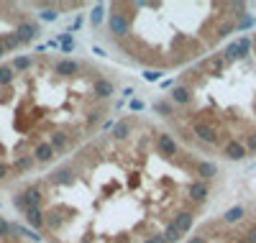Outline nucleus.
Wrapping results in <instances>:
<instances>
[{
    "label": "nucleus",
    "instance_id": "nucleus-8",
    "mask_svg": "<svg viewBox=\"0 0 256 243\" xmlns=\"http://www.w3.org/2000/svg\"><path fill=\"white\" fill-rule=\"evenodd\" d=\"M54 156H56V151L52 148L49 141H38V144L34 146V159H36L38 164H49Z\"/></svg>",
    "mask_w": 256,
    "mask_h": 243
},
{
    "label": "nucleus",
    "instance_id": "nucleus-2",
    "mask_svg": "<svg viewBox=\"0 0 256 243\" xmlns=\"http://www.w3.org/2000/svg\"><path fill=\"white\" fill-rule=\"evenodd\" d=\"M192 134H195V138L200 144H208V146H218L220 144V130L216 123L210 120H195L192 123Z\"/></svg>",
    "mask_w": 256,
    "mask_h": 243
},
{
    "label": "nucleus",
    "instance_id": "nucleus-1",
    "mask_svg": "<svg viewBox=\"0 0 256 243\" xmlns=\"http://www.w3.org/2000/svg\"><path fill=\"white\" fill-rule=\"evenodd\" d=\"M108 28L116 38H123L131 34V18H128V13H123V6H113V13L108 16Z\"/></svg>",
    "mask_w": 256,
    "mask_h": 243
},
{
    "label": "nucleus",
    "instance_id": "nucleus-34",
    "mask_svg": "<svg viewBox=\"0 0 256 243\" xmlns=\"http://www.w3.org/2000/svg\"><path fill=\"white\" fill-rule=\"evenodd\" d=\"M120 95H123V100H134V87H126Z\"/></svg>",
    "mask_w": 256,
    "mask_h": 243
},
{
    "label": "nucleus",
    "instance_id": "nucleus-11",
    "mask_svg": "<svg viewBox=\"0 0 256 243\" xmlns=\"http://www.w3.org/2000/svg\"><path fill=\"white\" fill-rule=\"evenodd\" d=\"M169 98H172V105H190L192 102V90L187 84H174Z\"/></svg>",
    "mask_w": 256,
    "mask_h": 243
},
{
    "label": "nucleus",
    "instance_id": "nucleus-36",
    "mask_svg": "<svg viewBox=\"0 0 256 243\" xmlns=\"http://www.w3.org/2000/svg\"><path fill=\"white\" fill-rule=\"evenodd\" d=\"M80 26H82V18H80V16H77V18H74V20H72V31H77V28H80Z\"/></svg>",
    "mask_w": 256,
    "mask_h": 243
},
{
    "label": "nucleus",
    "instance_id": "nucleus-20",
    "mask_svg": "<svg viewBox=\"0 0 256 243\" xmlns=\"http://www.w3.org/2000/svg\"><path fill=\"white\" fill-rule=\"evenodd\" d=\"M102 18H105V3H98V6L92 8V13H90V24L98 28V26L102 24Z\"/></svg>",
    "mask_w": 256,
    "mask_h": 243
},
{
    "label": "nucleus",
    "instance_id": "nucleus-24",
    "mask_svg": "<svg viewBox=\"0 0 256 243\" xmlns=\"http://www.w3.org/2000/svg\"><path fill=\"white\" fill-rule=\"evenodd\" d=\"M34 164H36L34 156H18V159H16V172H28Z\"/></svg>",
    "mask_w": 256,
    "mask_h": 243
},
{
    "label": "nucleus",
    "instance_id": "nucleus-12",
    "mask_svg": "<svg viewBox=\"0 0 256 243\" xmlns=\"http://www.w3.org/2000/svg\"><path fill=\"white\" fill-rule=\"evenodd\" d=\"M192 223H195V215L192 212H187V210H182V212H177L174 215V220H172V226L184 236V233H190V228H192Z\"/></svg>",
    "mask_w": 256,
    "mask_h": 243
},
{
    "label": "nucleus",
    "instance_id": "nucleus-10",
    "mask_svg": "<svg viewBox=\"0 0 256 243\" xmlns=\"http://www.w3.org/2000/svg\"><path fill=\"white\" fill-rule=\"evenodd\" d=\"M20 194H24V200H26V208H28V210L41 208V202H44V192H41V187H36V184L26 187Z\"/></svg>",
    "mask_w": 256,
    "mask_h": 243
},
{
    "label": "nucleus",
    "instance_id": "nucleus-5",
    "mask_svg": "<svg viewBox=\"0 0 256 243\" xmlns=\"http://www.w3.org/2000/svg\"><path fill=\"white\" fill-rule=\"evenodd\" d=\"M92 95H95L98 100H108L110 95H116V84H113L110 80H105V77H98V80L92 82Z\"/></svg>",
    "mask_w": 256,
    "mask_h": 243
},
{
    "label": "nucleus",
    "instance_id": "nucleus-25",
    "mask_svg": "<svg viewBox=\"0 0 256 243\" xmlns=\"http://www.w3.org/2000/svg\"><path fill=\"white\" fill-rule=\"evenodd\" d=\"M31 64H34V59H31V56H18V59L10 64V67H13V72H24V70H28V67H31Z\"/></svg>",
    "mask_w": 256,
    "mask_h": 243
},
{
    "label": "nucleus",
    "instance_id": "nucleus-35",
    "mask_svg": "<svg viewBox=\"0 0 256 243\" xmlns=\"http://www.w3.org/2000/svg\"><path fill=\"white\" fill-rule=\"evenodd\" d=\"M144 243H164V238H162V236H148Z\"/></svg>",
    "mask_w": 256,
    "mask_h": 243
},
{
    "label": "nucleus",
    "instance_id": "nucleus-29",
    "mask_svg": "<svg viewBox=\"0 0 256 243\" xmlns=\"http://www.w3.org/2000/svg\"><path fill=\"white\" fill-rule=\"evenodd\" d=\"M144 80H146V82H159V80H162V72H159V70H146V72H144Z\"/></svg>",
    "mask_w": 256,
    "mask_h": 243
},
{
    "label": "nucleus",
    "instance_id": "nucleus-28",
    "mask_svg": "<svg viewBox=\"0 0 256 243\" xmlns=\"http://www.w3.org/2000/svg\"><path fill=\"white\" fill-rule=\"evenodd\" d=\"M13 208H16V210H20V212H28V208H26V200H24V194H16V197H13Z\"/></svg>",
    "mask_w": 256,
    "mask_h": 243
},
{
    "label": "nucleus",
    "instance_id": "nucleus-33",
    "mask_svg": "<svg viewBox=\"0 0 256 243\" xmlns=\"http://www.w3.org/2000/svg\"><path fill=\"white\" fill-rule=\"evenodd\" d=\"M6 176H8V164H6V162H0V182H3Z\"/></svg>",
    "mask_w": 256,
    "mask_h": 243
},
{
    "label": "nucleus",
    "instance_id": "nucleus-31",
    "mask_svg": "<svg viewBox=\"0 0 256 243\" xmlns=\"http://www.w3.org/2000/svg\"><path fill=\"white\" fill-rule=\"evenodd\" d=\"M128 108H131L134 113H141V110H144V102H141V100H131V102H128Z\"/></svg>",
    "mask_w": 256,
    "mask_h": 243
},
{
    "label": "nucleus",
    "instance_id": "nucleus-17",
    "mask_svg": "<svg viewBox=\"0 0 256 243\" xmlns=\"http://www.w3.org/2000/svg\"><path fill=\"white\" fill-rule=\"evenodd\" d=\"M0 44H3V49H6V54L8 52H16L18 46H24V41H20L16 34H6L3 38H0Z\"/></svg>",
    "mask_w": 256,
    "mask_h": 243
},
{
    "label": "nucleus",
    "instance_id": "nucleus-14",
    "mask_svg": "<svg viewBox=\"0 0 256 243\" xmlns=\"http://www.w3.org/2000/svg\"><path fill=\"white\" fill-rule=\"evenodd\" d=\"M195 172H198V176L202 182H210V180H216V176H218V166L212 162H198Z\"/></svg>",
    "mask_w": 256,
    "mask_h": 243
},
{
    "label": "nucleus",
    "instance_id": "nucleus-6",
    "mask_svg": "<svg viewBox=\"0 0 256 243\" xmlns=\"http://www.w3.org/2000/svg\"><path fill=\"white\" fill-rule=\"evenodd\" d=\"M156 148H159V154H164V156H177V154H180L177 141L169 134H159L156 136Z\"/></svg>",
    "mask_w": 256,
    "mask_h": 243
},
{
    "label": "nucleus",
    "instance_id": "nucleus-27",
    "mask_svg": "<svg viewBox=\"0 0 256 243\" xmlns=\"http://www.w3.org/2000/svg\"><path fill=\"white\" fill-rule=\"evenodd\" d=\"M102 116H105V110H90V113H88V126L92 128L95 123H100V120H102Z\"/></svg>",
    "mask_w": 256,
    "mask_h": 243
},
{
    "label": "nucleus",
    "instance_id": "nucleus-3",
    "mask_svg": "<svg viewBox=\"0 0 256 243\" xmlns=\"http://www.w3.org/2000/svg\"><path fill=\"white\" fill-rule=\"evenodd\" d=\"M80 70H82V64L74 62V59H59V62L54 64V74H56V77H64V80L77 77Z\"/></svg>",
    "mask_w": 256,
    "mask_h": 243
},
{
    "label": "nucleus",
    "instance_id": "nucleus-21",
    "mask_svg": "<svg viewBox=\"0 0 256 243\" xmlns=\"http://www.w3.org/2000/svg\"><path fill=\"white\" fill-rule=\"evenodd\" d=\"M154 110H156V113H162V116H174V105L172 102H166V100H156L154 102Z\"/></svg>",
    "mask_w": 256,
    "mask_h": 243
},
{
    "label": "nucleus",
    "instance_id": "nucleus-16",
    "mask_svg": "<svg viewBox=\"0 0 256 243\" xmlns=\"http://www.w3.org/2000/svg\"><path fill=\"white\" fill-rule=\"evenodd\" d=\"M128 136H131V123H128V120H118V123L113 126V138L126 141Z\"/></svg>",
    "mask_w": 256,
    "mask_h": 243
},
{
    "label": "nucleus",
    "instance_id": "nucleus-22",
    "mask_svg": "<svg viewBox=\"0 0 256 243\" xmlns=\"http://www.w3.org/2000/svg\"><path fill=\"white\" fill-rule=\"evenodd\" d=\"M46 226H49L52 230H59V228L64 226V218H62V215H59L56 210H52V212L46 215Z\"/></svg>",
    "mask_w": 256,
    "mask_h": 243
},
{
    "label": "nucleus",
    "instance_id": "nucleus-30",
    "mask_svg": "<svg viewBox=\"0 0 256 243\" xmlns=\"http://www.w3.org/2000/svg\"><path fill=\"white\" fill-rule=\"evenodd\" d=\"M0 238H10V223L6 218H0Z\"/></svg>",
    "mask_w": 256,
    "mask_h": 243
},
{
    "label": "nucleus",
    "instance_id": "nucleus-37",
    "mask_svg": "<svg viewBox=\"0 0 256 243\" xmlns=\"http://www.w3.org/2000/svg\"><path fill=\"white\" fill-rule=\"evenodd\" d=\"M3 54H6V49H3V44H0V59H3Z\"/></svg>",
    "mask_w": 256,
    "mask_h": 243
},
{
    "label": "nucleus",
    "instance_id": "nucleus-15",
    "mask_svg": "<svg viewBox=\"0 0 256 243\" xmlns=\"http://www.w3.org/2000/svg\"><path fill=\"white\" fill-rule=\"evenodd\" d=\"M49 144H52V148L56 154H62V151H67V146H70V136L64 134V130H54V134L49 136Z\"/></svg>",
    "mask_w": 256,
    "mask_h": 243
},
{
    "label": "nucleus",
    "instance_id": "nucleus-26",
    "mask_svg": "<svg viewBox=\"0 0 256 243\" xmlns=\"http://www.w3.org/2000/svg\"><path fill=\"white\" fill-rule=\"evenodd\" d=\"M38 18L41 20H56L59 18V8H44V10L38 13Z\"/></svg>",
    "mask_w": 256,
    "mask_h": 243
},
{
    "label": "nucleus",
    "instance_id": "nucleus-23",
    "mask_svg": "<svg viewBox=\"0 0 256 243\" xmlns=\"http://www.w3.org/2000/svg\"><path fill=\"white\" fill-rule=\"evenodd\" d=\"M13 80H16V72H13V67H0V87H8Z\"/></svg>",
    "mask_w": 256,
    "mask_h": 243
},
{
    "label": "nucleus",
    "instance_id": "nucleus-4",
    "mask_svg": "<svg viewBox=\"0 0 256 243\" xmlns=\"http://www.w3.org/2000/svg\"><path fill=\"white\" fill-rule=\"evenodd\" d=\"M208 194H210V187H208V182H202V180H195V182H190V187H187V197L192 202H205L208 200Z\"/></svg>",
    "mask_w": 256,
    "mask_h": 243
},
{
    "label": "nucleus",
    "instance_id": "nucleus-13",
    "mask_svg": "<svg viewBox=\"0 0 256 243\" xmlns=\"http://www.w3.org/2000/svg\"><path fill=\"white\" fill-rule=\"evenodd\" d=\"M26 223H28V226H31V228L38 233L41 228L46 226V212L41 210V208H34V210H28V212H26Z\"/></svg>",
    "mask_w": 256,
    "mask_h": 243
},
{
    "label": "nucleus",
    "instance_id": "nucleus-7",
    "mask_svg": "<svg viewBox=\"0 0 256 243\" xmlns=\"http://www.w3.org/2000/svg\"><path fill=\"white\" fill-rule=\"evenodd\" d=\"M49 182L54 187H62V184H72L74 182V169L72 166H59L56 172L49 174Z\"/></svg>",
    "mask_w": 256,
    "mask_h": 243
},
{
    "label": "nucleus",
    "instance_id": "nucleus-32",
    "mask_svg": "<svg viewBox=\"0 0 256 243\" xmlns=\"http://www.w3.org/2000/svg\"><path fill=\"white\" fill-rule=\"evenodd\" d=\"M187 243H208V238H205L202 233H198V236H192V238H190Z\"/></svg>",
    "mask_w": 256,
    "mask_h": 243
},
{
    "label": "nucleus",
    "instance_id": "nucleus-19",
    "mask_svg": "<svg viewBox=\"0 0 256 243\" xmlns=\"http://www.w3.org/2000/svg\"><path fill=\"white\" fill-rule=\"evenodd\" d=\"M162 238H164V243H180V238H182V233L172 226V223H166V228H164V233H162Z\"/></svg>",
    "mask_w": 256,
    "mask_h": 243
},
{
    "label": "nucleus",
    "instance_id": "nucleus-18",
    "mask_svg": "<svg viewBox=\"0 0 256 243\" xmlns=\"http://www.w3.org/2000/svg\"><path fill=\"white\" fill-rule=\"evenodd\" d=\"M244 215H246V210L238 205V208H230V210L223 215V220H226L228 226H233V223H238V220H244Z\"/></svg>",
    "mask_w": 256,
    "mask_h": 243
},
{
    "label": "nucleus",
    "instance_id": "nucleus-9",
    "mask_svg": "<svg viewBox=\"0 0 256 243\" xmlns=\"http://www.w3.org/2000/svg\"><path fill=\"white\" fill-rule=\"evenodd\" d=\"M13 34H16L20 41H24V44H28L34 36H38V26H36V24H31V20H18Z\"/></svg>",
    "mask_w": 256,
    "mask_h": 243
}]
</instances>
